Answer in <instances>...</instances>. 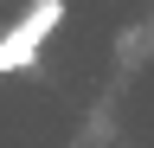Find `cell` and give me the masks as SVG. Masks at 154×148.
<instances>
[{
  "instance_id": "cell-1",
  "label": "cell",
  "mask_w": 154,
  "mask_h": 148,
  "mask_svg": "<svg viewBox=\"0 0 154 148\" xmlns=\"http://www.w3.org/2000/svg\"><path fill=\"white\" fill-rule=\"evenodd\" d=\"M64 20V0H32V13L19 20L7 39H0V71H19V65H32V52L45 45V32Z\"/></svg>"
}]
</instances>
